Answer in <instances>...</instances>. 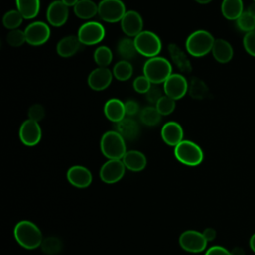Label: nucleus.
Here are the masks:
<instances>
[{
  "instance_id": "nucleus-6",
  "label": "nucleus",
  "mask_w": 255,
  "mask_h": 255,
  "mask_svg": "<svg viewBox=\"0 0 255 255\" xmlns=\"http://www.w3.org/2000/svg\"><path fill=\"white\" fill-rule=\"evenodd\" d=\"M137 54L147 58L156 57L162 48L159 37L151 31H142L133 39Z\"/></svg>"
},
{
  "instance_id": "nucleus-29",
  "label": "nucleus",
  "mask_w": 255,
  "mask_h": 255,
  "mask_svg": "<svg viewBox=\"0 0 255 255\" xmlns=\"http://www.w3.org/2000/svg\"><path fill=\"white\" fill-rule=\"evenodd\" d=\"M132 66L127 60L119 61L113 68V75L119 81H127L132 76Z\"/></svg>"
},
{
  "instance_id": "nucleus-26",
  "label": "nucleus",
  "mask_w": 255,
  "mask_h": 255,
  "mask_svg": "<svg viewBox=\"0 0 255 255\" xmlns=\"http://www.w3.org/2000/svg\"><path fill=\"white\" fill-rule=\"evenodd\" d=\"M243 12L242 0H223L221 3V13L227 20H237Z\"/></svg>"
},
{
  "instance_id": "nucleus-14",
  "label": "nucleus",
  "mask_w": 255,
  "mask_h": 255,
  "mask_svg": "<svg viewBox=\"0 0 255 255\" xmlns=\"http://www.w3.org/2000/svg\"><path fill=\"white\" fill-rule=\"evenodd\" d=\"M46 17L50 25L53 27H61L68 20L69 7L65 5L61 0H55L49 4Z\"/></svg>"
},
{
  "instance_id": "nucleus-44",
  "label": "nucleus",
  "mask_w": 255,
  "mask_h": 255,
  "mask_svg": "<svg viewBox=\"0 0 255 255\" xmlns=\"http://www.w3.org/2000/svg\"><path fill=\"white\" fill-rule=\"evenodd\" d=\"M202 234H203V236L205 237V239L207 240V242L214 240L215 237H216V231H215V229H213V228H211V227L205 228L204 231L202 232Z\"/></svg>"
},
{
  "instance_id": "nucleus-33",
  "label": "nucleus",
  "mask_w": 255,
  "mask_h": 255,
  "mask_svg": "<svg viewBox=\"0 0 255 255\" xmlns=\"http://www.w3.org/2000/svg\"><path fill=\"white\" fill-rule=\"evenodd\" d=\"M23 20H24V18L21 15V13L17 9H13L4 14L2 22H3L4 27L11 31V30L18 29L20 27V25L22 24Z\"/></svg>"
},
{
  "instance_id": "nucleus-18",
  "label": "nucleus",
  "mask_w": 255,
  "mask_h": 255,
  "mask_svg": "<svg viewBox=\"0 0 255 255\" xmlns=\"http://www.w3.org/2000/svg\"><path fill=\"white\" fill-rule=\"evenodd\" d=\"M160 135L162 140L170 146H176L183 140V128L176 122L165 123L160 130Z\"/></svg>"
},
{
  "instance_id": "nucleus-37",
  "label": "nucleus",
  "mask_w": 255,
  "mask_h": 255,
  "mask_svg": "<svg viewBox=\"0 0 255 255\" xmlns=\"http://www.w3.org/2000/svg\"><path fill=\"white\" fill-rule=\"evenodd\" d=\"M7 43L12 46V47H20L22 46L24 43H26V36H25V32L20 30V29H15V30H11L7 37H6Z\"/></svg>"
},
{
  "instance_id": "nucleus-39",
  "label": "nucleus",
  "mask_w": 255,
  "mask_h": 255,
  "mask_svg": "<svg viewBox=\"0 0 255 255\" xmlns=\"http://www.w3.org/2000/svg\"><path fill=\"white\" fill-rule=\"evenodd\" d=\"M28 117L30 120H33L35 122H40L45 117V109L40 104H34L29 108L28 111Z\"/></svg>"
},
{
  "instance_id": "nucleus-12",
  "label": "nucleus",
  "mask_w": 255,
  "mask_h": 255,
  "mask_svg": "<svg viewBox=\"0 0 255 255\" xmlns=\"http://www.w3.org/2000/svg\"><path fill=\"white\" fill-rule=\"evenodd\" d=\"M188 91V82L181 74H171L163 83L164 95L173 99L180 100Z\"/></svg>"
},
{
  "instance_id": "nucleus-4",
  "label": "nucleus",
  "mask_w": 255,
  "mask_h": 255,
  "mask_svg": "<svg viewBox=\"0 0 255 255\" xmlns=\"http://www.w3.org/2000/svg\"><path fill=\"white\" fill-rule=\"evenodd\" d=\"M215 39L205 30H196L185 41V49L193 57L199 58L211 52Z\"/></svg>"
},
{
  "instance_id": "nucleus-24",
  "label": "nucleus",
  "mask_w": 255,
  "mask_h": 255,
  "mask_svg": "<svg viewBox=\"0 0 255 255\" xmlns=\"http://www.w3.org/2000/svg\"><path fill=\"white\" fill-rule=\"evenodd\" d=\"M73 8L75 15L83 20H90L98 14V4L93 0H80Z\"/></svg>"
},
{
  "instance_id": "nucleus-20",
  "label": "nucleus",
  "mask_w": 255,
  "mask_h": 255,
  "mask_svg": "<svg viewBox=\"0 0 255 255\" xmlns=\"http://www.w3.org/2000/svg\"><path fill=\"white\" fill-rule=\"evenodd\" d=\"M168 52L172 62L175 64L177 69L182 74H189L192 71V66L189 59L187 58L186 54L176 44H169Z\"/></svg>"
},
{
  "instance_id": "nucleus-43",
  "label": "nucleus",
  "mask_w": 255,
  "mask_h": 255,
  "mask_svg": "<svg viewBox=\"0 0 255 255\" xmlns=\"http://www.w3.org/2000/svg\"><path fill=\"white\" fill-rule=\"evenodd\" d=\"M125 109H126V115L128 117L134 116L139 111L138 104L133 100H128L125 102Z\"/></svg>"
},
{
  "instance_id": "nucleus-10",
  "label": "nucleus",
  "mask_w": 255,
  "mask_h": 255,
  "mask_svg": "<svg viewBox=\"0 0 255 255\" xmlns=\"http://www.w3.org/2000/svg\"><path fill=\"white\" fill-rule=\"evenodd\" d=\"M180 247L190 253H199L205 250L207 246V240L203 236L202 232L196 230H185L179 236Z\"/></svg>"
},
{
  "instance_id": "nucleus-41",
  "label": "nucleus",
  "mask_w": 255,
  "mask_h": 255,
  "mask_svg": "<svg viewBox=\"0 0 255 255\" xmlns=\"http://www.w3.org/2000/svg\"><path fill=\"white\" fill-rule=\"evenodd\" d=\"M162 91L160 88L156 87V86H151L150 89L147 91V93L145 94V98L146 100L151 103V104H156L157 101L162 97Z\"/></svg>"
},
{
  "instance_id": "nucleus-28",
  "label": "nucleus",
  "mask_w": 255,
  "mask_h": 255,
  "mask_svg": "<svg viewBox=\"0 0 255 255\" xmlns=\"http://www.w3.org/2000/svg\"><path fill=\"white\" fill-rule=\"evenodd\" d=\"M187 93L194 100H203L208 95V87L201 79L192 77L188 82Z\"/></svg>"
},
{
  "instance_id": "nucleus-32",
  "label": "nucleus",
  "mask_w": 255,
  "mask_h": 255,
  "mask_svg": "<svg viewBox=\"0 0 255 255\" xmlns=\"http://www.w3.org/2000/svg\"><path fill=\"white\" fill-rule=\"evenodd\" d=\"M95 63L102 68H107L113 61V53L107 46H99L94 52Z\"/></svg>"
},
{
  "instance_id": "nucleus-15",
  "label": "nucleus",
  "mask_w": 255,
  "mask_h": 255,
  "mask_svg": "<svg viewBox=\"0 0 255 255\" xmlns=\"http://www.w3.org/2000/svg\"><path fill=\"white\" fill-rule=\"evenodd\" d=\"M121 27L123 32L129 37H136L143 28V20L140 14L134 10H128L121 20Z\"/></svg>"
},
{
  "instance_id": "nucleus-2",
  "label": "nucleus",
  "mask_w": 255,
  "mask_h": 255,
  "mask_svg": "<svg viewBox=\"0 0 255 255\" xmlns=\"http://www.w3.org/2000/svg\"><path fill=\"white\" fill-rule=\"evenodd\" d=\"M143 75L151 82V84H163L172 74V66L170 62L163 57H153L145 61Z\"/></svg>"
},
{
  "instance_id": "nucleus-42",
  "label": "nucleus",
  "mask_w": 255,
  "mask_h": 255,
  "mask_svg": "<svg viewBox=\"0 0 255 255\" xmlns=\"http://www.w3.org/2000/svg\"><path fill=\"white\" fill-rule=\"evenodd\" d=\"M204 255H232V252L220 245H214L209 247Z\"/></svg>"
},
{
  "instance_id": "nucleus-47",
  "label": "nucleus",
  "mask_w": 255,
  "mask_h": 255,
  "mask_svg": "<svg viewBox=\"0 0 255 255\" xmlns=\"http://www.w3.org/2000/svg\"><path fill=\"white\" fill-rule=\"evenodd\" d=\"M247 12H248L250 15H252L253 17H255V2L251 3V4L248 6Z\"/></svg>"
},
{
  "instance_id": "nucleus-38",
  "label": "nucleus",
  "mask_w": 255,
  "mask_h": 255,
  "mask_svg": "<svg viewBox=\"0 0 255 255\" xmlns=\"http://www.w3.org/2000/svg\"><path fill=\"white\" fill-rule=\"evenodd\" d=\"M151 86H152L151 82L144 75L136 77L132 83V87L134 91L137 92L138 94H144V95L147 93V91L150 89Z\"/></svg>"
},
{
  "instance_id": "nucleus-1",
  "label": "nucleus",
  "mask_w": 255,
  "mask_h": 255,
  "mask_svg": "<svg viewBox=\"0 0 255 255\" xmlns=\"http://www.w3.org/2000/svg\"><path fill=\"white\" fill-rule=\"evenodd\" d=\"M14 237L25 249H36L41 246L43 236L40 228L30 220H21L14 227Z\"/></svg>"
},
{
  "instance_id": "nucleus-30",
  "label": "nucleus",
  "mask_w": 255,
  "mask_h": 255,
  "mask_svg": "<svg viewBox=\"0 0 255 255\" xmlns=\"http://www.w3.org/2000/svg\"><path fill=\"white\" fill-rule=\"evenodd\" d=\"M118 54L124 59V60H130L132 59L136 54L137 51L134 46V41L130 38H124L122 39L117 47Z\"/></svg>"
},
{
  "instance_id": "nucleus-17",
  "label": "nucleus",
  "mask_w": 255,
  "mask_h": 255,
  "mask_svg": "<svg viewBox=\"0 0 255 255\" xmlns=\"http://www.w3.org/2000/svg\"><path fill=\"white\" fill-rule=\"evenodd\" d=\"M67 179L73 186L85 188L92 183L93 175L87 167L83 165H73L67 171Z\"/></svg>"
},
{
  "instance_id": "nucleus-9",
  "label": "nucleus",
  "mask_w": 255,
  "mask_h": 255,
  "mask_svg": "<svg viewBox=\"0 0 255 255\" xmlns=\"http://www.w3.org/2000/svg\"><path fill=\"white\" fill-rule=\"evenodd\" d=\"M26 43L31 46L44 45L51 36V30L48 24L43 21H35L29 24L24 30Z\"/></svg>"
},
{
  "instance_id": "nucleus-27",
  "label": "nucleus",
  "mask_w": 255,
  "mask_h": 255,
  "mask_svg": "<svg viewBox=\"0 0 255 255\" xmlns=\"http://www.w3.org/2000/svg\"><path fill=\"white\" fill-rule=\"evenodd\" d=\"M117 131L125 139H133L139 132V127L131 118H125L117 124Z\"/></svg>"
},
{
  "instance_id": "nucleus-11",
  "label": "nucleus",
  "mask_w": 255,
  "mask_h": 255,
  "mask_svg": "<svg viewBox=\"0 0 255 255\" xmlns=\"http://www.w3.org/2000/svg\"><path fill=\"white\" fill-rule=\"evenodd\" d=\"M126 166L122 159H109L100 169V178L107 184L120 181L125 175Z\"/></svg>"
},
{
  "instance_id": "nucleus-31",
  "label": "nucleus",
  "mask_w": 255,
  "mask_h": 255,
  "mask_svg": "<svg viewBox=\"0 0 255 255\" xmlns=\"http://www.w3.org/2000/svg\"><path fill=\"white\" fill-rule=\"evenodd\" d=\"M139 119L143 125L147 127H154L160 122L161 115L155 107H145L140 111Z\"/></svg>"
},
{
  "instance_id": "nucleus-22",
  "label": "nucleus",
  "mask_w": 255,
  "mask_h": 255,
  "mask_svg": "<svg viewBox=\"0 0 255 255\" xmlns=\"http://www.w3.org/2000/svg\"><path fill=\"white\" fill-rule=\"evenodd\" d=\"M81 42L77 36L70 35L62 38L56 47V51L59 56L63 58H69L74 56L80 49Z\"/></svg>"
},
{
  "instance_id": "nucleus-35",
  "label": "nucleus",
  "mask_w": 255,
  "mask_h": 255,
  "mask_svg": "<svg viewBox=\"0 0 255 255\" xmlns=\"http://www.w3.org/2000/svg\"><path fill=\"white\" fill-rule=\"evenodd\" d=\"M236 25L239 30L246 33L255 31V17L250 15L247 11L243 12L242 15L236 20Z\"/></svg>"
},
{
  "instance_id": "nucleus-5",
  "label": "nucleus",
  "mask_w": 255,
  "mask_h": 255,
  "mask_svg": "<svg viewBox=\"0 0 255 255\" xmlns=\"http://www.w3.org/2000/svg\"><path fill=\"white\" fill-rule=\"evenodd\" d=\"M174 156L184 165L196 166L203 160V151L195 142L183 139L174 147Z\"/></svg>"
},
{
  "instance_id": "nucleus-23",
  "label": "nucleus",
  "mask_w": 255,
  "mask_h": 255,
  "mask_svg": "<svg viewBox=\"0 0 255 255\" xmlns=\"http://www.w3.org/2000/svg\"><path fill=\"white\" fill-rule=\"evenodd\" d=\"M213 58L221 64L228 63L233 57V48L229 42L223 39H216L214 41L212 50Z\"/></svg>"
},
{
  "instance_id": "nucleus-21",
  "label": "nucleus",
  "mask_w": 255,
  "mask_h": 255,
  "mask_svg": "<svg viewBox=\"0 0 255 255\" xmlns=\"http://www.w3.org/2000/svg\"><path fill=\"white\" fill-rule=\"evenodd\" d=\"M126 168L130 171L137 172L145 168L147 160L145 155L138 150H128L122 158Z\"/></svg>"
},
{
  "instance_id": "nucleus-8",
  "label": "nucleus",
  "mask_w": 255,
  "mask_h": 255,
  "mask_svg": "<svg viewBox=\"0 0 255 255\" xmlns=\"http://www.w3.org/2000/svg\"><path fill=\"white\" fill-rule=\"evenodd\" d=\"M126 12V6L122 0H102L98 4V15L108 23L120 22Z\"/></svg>"
},
{
  "instance_id": "nucleus-45",
  "label": "nucleus",
  "mask_w": 255,
  "mask_h": 255,
  "mask_svg": "<svg viewBox=\"0 0 255 255\" xmlns=\"http://www.w3.org/2000/svg\"><path fill=\"white\" fill-rule=\"evenodd\" d=\"M68 7H74L80 0H61Z\"/></svg>"
},
{
  "instance_id": "nucleus-49",
  "label": "nucleus",
  "mask_w": 255,
  "mask_h": 255,
  "mask_svg": "<svg viewBox=\"0 0 255 255\" xmlns=\"http://www.w3.org/2000/svg\"><path fill=\"white\" fill-rule=\"evenodd\" d=\"M253 1H254V2H255V0H253Z\"/></svg>"
},
{
  "instance_id": "nucleus-16",
  "label": "nucleus",
  "mask_w": 255,
  "mask_h": 255,
  "mask_svg": "<svg viewBox=\"0 0 255 255\" xmlns=\"http://www.w3.org/2000/svg\"><path fill=\"white\" fill-rule=\"evenodd\" d=\"M113 72L109 68H96L88 76V85L94 91L106 90L113 80Z\"/></svg>"
},
{
  "instance_id": "nucleus-36",
  "label": "nucleus",
  "mask_w": 255,
  "mask_h": 255,
  "mask_svg": "<svg viewBox=\"0 0 255 255\" xmlns=\"http://www.w3.org/2000/svg\"><path fill=\"white\" fill-rule=\"evenodd\" d=\"M41 248L46 254L54 255L60 252V250L62 249V242L57 237H47L43 239Z\"/></svg>"
},
{
  "instance_id": "nucleus-46",
  "label": "nucleus",
  "mask_w": 255,
  "mask_h": 255,
  "mask_svg": "<svg viewBox=\"0 0 255 255\" xmlns=\"http://www.w3.org/2000/svg\"><path fill=\"white\" fill-rule=\"evenodd\" d=\"M249 246H250L251 250L255 253V233L252 234V236L249 239Z\"/></svg>"
},
{
  "instance_id": "nucleus-48",
  "label": "nucleus",
  "mask_w": 255,
  "mask_h": 255,
  "mask_svg": "<svg viewBox=\"0 0 255 255\" xmlns=\"http://www.w3.org/2000/svg\"><path fill=\"white\" fill-rule=\"evenodd\" d=\"M195 2L199 3V4H208L209 2H211L212 0H194Z\"/></svg>"
},
{
  "instance_id": "nucleus-3",
  "label": "nucleus",
  "mask_w": 255,
  "mask_h": 255,
  "mask_svg": "<svg viewBox=\"0 0 255 255\" xmlns=\"http://www.w3.org/2000/svg\"><path fill=\"white\" fill-rule=\"evenodd\" d=\"M100 148L108 159H122L127 152L125 138L117 130H108L102 135Z\"/></svg>"
},
{
  "instance_id": "nucleus-13",
  "label": "nucleus",
  "mask_w": 255,
  "mask_h": 255,
  "mask_svg": "<svg viewBox=\"0 0 255 255\" xmlns=\"http://www.w3.org/2000/svg\"><path fill=\"white\" fill-rule=\"evenodd\" d=\"M19 137L21 142L27 146L37 145L42 138V129L39 123L30 119L24 121L19 128Z\"/></svg>"
},
{
  "instance_id": "nucleus-19",
  "label": "nucleus",
  "mask_w": 255,
  "mask_h": 255,
  "mask_svg": "<svg viewBox=\"0 0 255 255\" xmlns=\"http://www.w3.org/2000/svg\"><path fill=\"white\" fill-rule=\"evenodd\" d=\"M104 114L109 121L118 124L127 116L125 103L116 98L108 100L104 106Z\"/></svg>"
},
{
  "instance_id": "nucleus-34",
  "label": "nucleus",
  "mask_w": 255,
  "mask_h": 255,
  "mask_svg": "<svg viewBox=\"0 0 255 255\" xmlns=\"http://www.w3.org/2000/svg\"><path fill=\"white\" fill-rule=\"evenodd\" d=\"M155 108L161 116H168L175 109V100L163 95L155 104Z\"/></svg>"
},
{
  "instance_id": "nucleus-40",
  "label": "nucleus",
  "mask_w": 255,
  "mask_h": 255,
  "mask_svg": "<svg viewBox=\"0 0 255 255\" xmlns=\"http://www.w3.org/2000/svg\"><path fill=\"white\" fill-rule=\"evenodd\" d=\"M243 47L249 55L255 57V31L246 33L243 38Z\"/></svg>"
},
{
  "instance_id": "nucleus-7",
  "label": "nucleus",
  "mask_w": 255,
  "mask_h": 255,
  "mask_svg": "<svg viewBox=\"0 0 255 255\" xmlns=\"http://www.w3.org/2000/svg\"><path fill=\"white\" fill-rule=\"evenodd\" d=\"M105 36L106 30L104 26L96 21H88L81 25L77 34L81 44L86 46H93L101 43Z\"/></svg>"
},
{
  "instance_id": "nucleus-25",
  "label": "nucleus",
  "mask_w": 255,
  "mask_h": 255,
  "mask_svg": "<svg viewBox=\"0 0 255 255\" xmlns=\"http://www.w3.org/2000/svg\"><path fill=\"white\" fill-rule=\"evenodd\" d=\"M40 0H16V9L24 19H34L40 12Z\"/></svg>"
}]
</instances>
